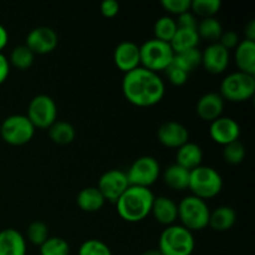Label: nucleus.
<instances>
[{"label":"nucleus","mask_w":255,"mask_h":255,"mask_svg":"<svg viewBox=\"0 0 255 255\" xmlns=\"http://www.w3.org/2000/svg\"><path fill=\"white\" fill-rule=\"evenodd\" d=\"M35 54L26 46V45H19L14 47L10 52L9 60L10 65L19 70H27L34 64Z\"/></svg>","instance_id":"c85d7f7f"},{"label":"nucleus","mask_w":255,"mask_h":255,"mask_svg":"<svg viewBox=\"0 0 255 255\" xmlns=\"http://www.w3.org/2000/svg\"><path fill=\"white\" fill-rule=\"evenodd\" d=\"M142 255H162L159 253L158 249H149V251H146Z\"/></svg>","instance_id":"c03bdc74"},{"label":"nucleus","mask_w":255,"mask_h":255,"mask_svg":"<svg viewBox=\"0 0 255 255\" xmlns=\"http://www.w3.org/2000/svg\"><path fill=\"white\" fill-rule=\"evenodd\" d=\"M139 54L142 67L157 74L158 71H164L174 56L169 42L162 41L156 37L146 40L143 44L139 45Z\"/></svg>","instance_id":"423d86ee"},{"label":"nucleus","mask_w":255,"mask_h":255,"mask_svg":"<svg viewBox=\"0 0 255 255\" xmlns=\"http://www.w3.org/2000/svg\"><path fill=\"white\" fill-rule=\"evenodd\" d=\"M35 134L34 125L26 115H11L0 124V136L11 146H21L31 141Z\"/></svg>","instance_id":"6e6552de"},{"label":"nucleus","mask_w":255,"mask_h":255,"mask_svg":"<svg viewBox=\"0 0 255 255\" xmlns=\"http://www.w3.org/2000/svg\"><path fill=\"white\" fill-rule=\"evenodd\" d=\"M222 97L232 102H243L252 99L255 94V76L234 71L227 75L219 87Z\"/></svg>","instance_id":"0eeeda50"},{"label":"nucleus","mask_w":255,"mask_h":255,"mask_svg":"<svg viewBox=\"0 0 255 255\" xmlns=\"http://www.w3.org/2000/svg\"><path fill=\"white\" fill-rule=\"evenodd\" d=\"M157 137L163 146L179 148L189 139V132L184 125L177 121H166L158 127Z\"/></svg>","instance_id":"dca6fc26"},{"label":"nucleus","mask_w":255,"mask_h":255,"mask_svg":"<svg viewBox=\"0 0 255 255\" xmlns=\"http://www.w3.org/2000/svg\"><path fill=\"white\" fill-rule=\"evenodd\" d=\"M161 5L167 11L177 16L191 10V0H162Z\"/></svg>","instance_id":"e433bc0d"},{"label":"nucleus","mask_w":255,"mask_h":255,"mask_svg":"<svg viewBox=\"0 0 255 255\" xmlns=\"http://www.w3.org/2000/svg\"><path fill=\"white\" fill-rule=\"evenodd\" d=\"M234 59L238 71L255 76V41L241 40L236 47Z\"/></svg>","instance_id":"aec40b11"},{"label":"nucleus","mask_w":255,"mask_h":255,"mask_svg":"<svg viewBox=\"0 0 255 255\" xmlns=\"http://www.w3.org/2000/svg\"><path fill=\"white\" fill-rule=\"evenodd\" d=\"M244 35L247 40L255 41V20L251 19L244 26Z\"/></svg>","instance_id":"79ce46f5"},{"label":"nucleus","mask_w":255,"mask_h":255,"mask_svg":"<svg viewBox=\"0 0 255 255\" xmlns=\"http://www.w3.org/2000/svg\"><path fill=\"white\" fill-rule=\"evenodd\" d=\"M196 248L193 232L181 224L166 227L159 236L158 251L162 255H192Z\"/></svg>","instance_id":"7ed1b4c3"},{"label":"nucleus","mask_w":255,"mask_h":255,"mask_svg":"<svg viewBox=\"0 0 255 255\" xmlns=\"http://www.w3.org/2000/svg\"><path fill=\"white\" fill-rule=\"evenodd\" d=\"M246 157V146L241 141H234L226 144L223 149V158L229 164H239Z\"/></svg>","instance_id":"72a5a7b5"},{"label":"nucleus","mask_w":255,"mask_h":255,"mask_svg":"<svg viewBox=\"0 0 255 255\" xmlns=\"http://www.w3.org/2000/svg\"><path fill=\"white\" fill-rule=\"evenodd\" d=\"M161 174V166L152 156H142L137 158L126 171L129 186L149 188Z\"/></svg>","instance_id":"1a4fd4ad"},{"label":"nucleus","mask_w":255,"mask_h":255,"mask_svg":"<svg viewBox=\"0 0 255 255\" xmlns=\"http://www.w3.org/2000/svg\"><path fill=\"white\" fill-rule=\"evenodd\" d=\"M209 134L214 142L226 146L231 142L238 141L241 136V126L232 117L221 116L211 122Z\"/></svg>","instance_id":"ddd939ff"},{"label":"nucleus","mask_w":255,"mask_h":255,"mask_svg":"<svg viewBox=\"0 0 255 255\" xmlns=\"http://www.w3.org/2000/svg\"><path fill=\"white\" fill-rule=\"evenodd\" d=\"M223 31V26L217 17H204V19L198 20L197 32L199 35V39H206L211 42H218Z\"/></svg>","instance_id":"cd10ccee"},{"label":"nucleus","mask_w":255,"mask_h":255,"mask_svg":"<svg viewBox=\"0 0 255 255\" xmlns=\"http://www.w3.org/2000/svg\"><path fill=\"white\" fill-rule=\"evenodd\" d=\"M224 110V99L218 92H207L202 95L196 105L198 116L204 121H214L222 116Z\"/></svg>","instance_id":"f3484780"},{"label":"nucleus","mask_w":255,"mask_h":255,"mask_svg":"<svg viewBox=\"0 0 255 255\" xmlns=\"http://www.w3.org/2000/svg\"><path fill=\"white\" fill-rule=\"evenodd\" d=\"M153 201L154 194L149 188L129 186L115 204L124 221L137 223L151 214Z\"/></svg>","instance_id":"f03ea898"},{"label":"nucleus","mask_w":255,"mask_h":255,"mask_svg":"<svg viewBox=\"0 0 255 255\" xmlns=\"http://www.w3.org/2000/svg\"><path fill=\"white\" fill-rule=\"evenodd\" d=\"M10 72V62L2 52H0V85L5 82Z\"/></svg>","instance_id":"a19ab883"},{"label":"nucleus","mask_w":255,"mask_h":255,"mask_svg":"<svg viewBox=\"0 0 255 255\" xmlns=\"http://www.w3.org/2000/svg\"><path fill=\"white\" fill-rule=\"evenodd\" d=\"M49 137L57 144H69L76 137V129L67 121H55L49 127Z\"/></svg>","instance_id":"bb28decb"},{"label":"nucleus","mask_w":255,"mask_h":255,"mask_svg":"<svg viewBox=\"0 0 255 255\" xmlns=\"http://www.w3.org/2000/svg\"><path fill=\"white\" fill-rule=\"evenodd\" d=\"M129 187L126 172L122 169H109L100 177L97 188L102 193L104 198L111 203H116L120 197Z\"/></svg>","instance_id":"9b49d317"},{"label":"nucleus","mask_w":255,"mask_h":255,"mask_svg":"<svg viewBox=\"0 0 255 255\" xmlns=\"http://www.w3.org/2000/svg\"><path fill=\"white\" fill-rule=\"evenodd\" d=\"M222 188H223V178L217 169L201 164L191 171L188 189H191L192 196L206 201L218 196Z\"/></svg>","instance_id":"20e7f679"},{"label":"nucleus","mask_w":255,"mask_h":255,"mask_svg":"<svg viewBox=\"0 0 255 255\" xmlns=\"http://www.w3.org/2000/svg\"><path fill=\"white\" fill-rule=\"evenodd\" d=\"M114 61L125 74L138 67L141 65L139 45L131 40H125L117 44L114 51Z\"/></svg>","instance_id":"2eb2a0df"},{"label":"nucleus","mask_w":255,"mask_h":255,"mask_svg":"<svg viewBox=\"0 0 255 255\" xmlns=\"http://www.w3.org/2000/svg\"><path fill=\"white\" fill-rule=\"evenodd\" d=\"M209 209L206 201L196 196H187L178 203V219L188 231H202L208 227Z\"/></svg>","instance_id":"39448f33"},{"label":"nucleus","mask_w":255,"mask_h":255,"mask_svg":"<svg viewBox=\"0 0 255 255\" xmlns=\"http://www.w3.org/2000/svg\"><path fill=\"white\" fill-rule=\"evenodd\" d=\"M79 255H112L111 249L100 239H87L80 246Z\"/></svg>","instance_id":"f704fd0d"},{"label":"nucleus","mask_w":255,"mask_h":255,"mask_svg":"<svg viewBox=\"0 0 255 255\" xmlns=\"http://www.w3.org/2000/svg\"><path fill=\"white\" fill-rule=\"evenodd\" d=\"M199 41H201V39H199L197 29H182V27H178L174 36L169 41V45H171L172 50L176 54V52L197 47Z\"/></svg>","instance_id":"393cba45"},{"label":"nucleus","mask_w":255,"mask_h":255,"mask_svg":"<svg viewBox=\"0 0 255 255\" xmlns=\"http://www.w3.org/2000/svg\"><path fill=\"white\" fill-rule=\"evenodd\" d=\"M177 27H182V29H197L198 25V19L196 15L189 10V11L179 14L176 19Z\"/></svg>","instance_id":"4c0bfd02"},{"label":"nucleus","mask_w":255,"mask_h":255,"mask_svg":"<svg viewBox=\"0 0 255 255\" xmlns=\"http://www.w3.org/2000/svg\"><path fill=\"white\" fill-rule=\"evenodd\" d=\"M177 29L178 27H177L176 19L168 16V15H163V16L158 17L154 22V36H156V39L162 40V41L169 42L172 37L174 36V34H176Z\"/></svg>","instance_id":"c756f323"},{"label":"nucleus","mask_w":255,"mask_h":255,"mask_svg":"<svg viewBox=\"0 0 255 255\" xmlns=\"http://www.w3.org/2000/svg\"><path fill=\"white\" fill-rule=\"evenodd\" d=\"M222 6L221 0H191V11L196 16L213 17Z\"/></svg>","instance_id":"2f4dec72"},{"label":"nucleus","mask_w":255,"mask_h":255,"mask_svg":"<svg viewBox=\"0 0 255 255\" xmlns=\"http://www.w3.org/2000/svg\"><path fill=\"white\" fill-rule=\"evenodd\" d=\"M26 117L35 128H49L57 119L56 102L49 95H36L29 102Z\"/></svg>","instance_id":"9d476101"},{"label":"nucleus","mask_w":255,"mask_h":255,"mask_svg":"<svg viewBox=\"0 0 255 255\" xmlns=\"http://www.w3.org/2000/svg\"><path fill=\"white\" fill-rule=\"evenodd\" d=\"M106 199L97 187H85L79 192L76 197V203L79 208L84 212H97L104 207Z\"/></svg>","instance_id":"4be33fe9"},{"label":"nucleus","mask_w":255,"mask_h":255,"mask_svg":"<svg viewBox=\"0 0 255 255\" xmlns=\"http://www.w3.org/2000/svg\"><path fill=\"white\" fill-rule=\"evenodd\" d=\"M59 42V36L56 31L50 26L34 27L26 35L25 45L31 50L34 54H49L54 51Z\"/></svg>","instance_id":"f8f14e48"},{"label":"nucleus","mask_w":255,"mask_h":255,"mask_svg":"<svg viewBox=\"0 0 255 255\" xmlns=\"http://www.w3.org/2000/svg\"><path fill=\"white\" fill-rule=\"evenodd\" d=\"M100 11L105 17H114L119 14L120 4L116 0H104L100 5Z\"/></svg>","instance_id":"ea45409f"},{"label":"nucleus","mask_w":255,"mask_h":255,"mask_svg":"<svg viewBox=\"0 0 255 255\" xmlns=\"http://www.w3.org/2000/svg\"><path fill=\"white\" fill-rule=\"evenodd\" d=\"M70 246L61 237H49L40 246V255H70Z\"/></svg>","instance_id":"7c9ffc66"},{"label":"nucleus","mask_w":255,"mask_h":255,"mask_svg":"<svg viewBox=\"0 0 255 255\" xmlns=\"http://www.w3.org/2000/svg\"><path fill=\"white\" fill-rule=\"evenodd\" d=\"M0 255H26V241L19 231H0Z\"/></svg>","instance_id":"6ab92c4d"},{"label":"nucleus","mask_w":255,"mask_h":255,"mask_svg":"<svg viewBox=\"0 0 255 255\" xmlns=\"http://www.w3.org/2000/svg\"><path fill=\"white\" fill-rule=\"evenodd\" d=\"M7 41H9V34H7V30L0 24V52L7 45Z\"/></svg>","instance_id":"37998d69"},{"label":"nucleus","mask_w":255,"mask_h":255,"mask_svg":"<svg viewBox=\"0 0 255 255\" xmlns=\"http://www.w3.org/2000/svg\"><path fill=\"white\" fill-rule=\"evenodd\" d=\"M164 74H166V77L168 79V81L171 82L172 85H174V86H182V85H184L189 76V74L183 71L181 67L174 65L173 62H171V64L164 69Z\"/></svg>","instance_id":"c9c22d12"},{"label":"nucleus","mask_w":255,"mask_h":255,"mask_svg":"<svg viewBox=\"0 0 255 255\" xmlns=\"http://www.w3.org/2000/svg\"><path fill=\"white\" fill-rule=\"evenodd\" d=\"M202 159H203V151H202L201 146L194 142L188 141L183 146L177 148L176 163L184 167L188 171L201 166Z\"/></svg>","instance_id":"412c9836"},{"label":"nucleus","mask_w":255,"mask_h":255,"mask_svg":"<svg viewBox=\"0 0 255 255\" xmlns=\"http://www.w3.org/2000/svg\"><path fill=\"white\" fill-rule=\"evenodd\" d=\"M236 222V209L229 206H221L211 212L208 226L217 232H226L229 231Z\"/></svg>","instance_id":"5701e85b"},{"label":"nucleus","mask_w":255,"mask_h":255,"mask_svg":"<svg viewBox=\"0 0 255 255\" xmlns=\"http://www.w3.org/2000/svg\"><path fill=\"white\" fill-rule=\"evenodd\" d=\"M151 214L154 219L163 226H172L178 219V204L166 196L154 197Z\"/></svg>","instance_id":"a211bd4d"},{"label":"nucleus","mask_w":255,"mask_h":255,"mask_svg":"<svg viewBox=\"0 0 255 255\" xmlns=\"http://www.w3.org/2000/svg\"><path fill=\"white\" fill-rule=\"evenodd\" d=\"M231 54L219 42H211L202 51V65L211 74H222L228 67Z\"/></svg>","instance_id":"4468645a"},{"label":"nucleus","mask_w":255,"mask_h":255,"mask_svg":"<svg viewBox=\"0 0 255 255\" xmlns=\"http://www.w3.org/2000/svg\"><path fill=\"white\" fill-rule=\"evenodd\" d=\"M27 241L34 246H41L49 238V228L41 221H34L29 224L26 231Z\"/></svg>","instance_id":"473e14b6"},{"label":"nucleus","mask_w":255,"mask_h":255,"mask_svg":"<svg viewBox=\"0 0 255 255\" xmlns=\"http://www.w3.org/2000/svg\"><path fill=\"white\" fill-rule=\"evenodd\" d=\"M191 171L179 164H169L163 172V181L167 186L174 191H183L188 188Z\"/></svg>","instance_id":"b1692460"},{"label":"nucleus","mask_w":255,"mask_h":255,"mask_svg":"<svg viewBox=\"0 0 255 255\" xmlns=\"http://www.w3.org/2000/svg\"><path fill=\"white\" fill-rule=\"evenodd\" d=\"M172 62L181 67L187 74H191L192 71H194L197 67L202 65V51L198 47H193V49L176 52Z\"/></svg>","instance_id":"a878e982"},{"label":"nucleus","mask_w":255,"mask_h":255,"mask_svg":"<svg viewBox=\"0 0 255 255\" xmlns=\"http://www.w3.org/2000/svg\"><path fill=\"white\" fill-rule=\"evenodd\" d=\"M239 36L236 31L233 30H227V31L222 32L221 37H219L218 42L222 45V46L226 47L227 50L236 49L237 45L239 44Z\"/></svg>","instance_id":"58836bf2"},{"label":"nucleus","mask_w":255,"mask_h":255,"mask_svg":"<svg viewBox=\"0 0 255 255\" xmlns=\"http://www.w3.org/2000/svg\"><path fill=\"white\" fill-rule=\"evenodd\" d=\"M122 92L127 101L134 106L149 107L163 99L166 86L157 72L138 66L125 74Z\"/></svg>","instance_id":"f257e3e1"}]
</instances>
